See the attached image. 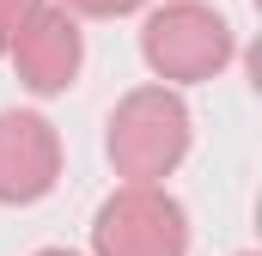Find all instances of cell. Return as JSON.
Instances as JSON below:
<instances>
[{
    "instance_id": "1",
    "label": "cell",
    "mask_w": 262,
    "mask_h": 256,
    "mask_svg": "<svg viewBox=\"0 0 262 256\" xmlns=\"http://www.w3.org/2000/svg\"><path fill=\"white\" fill-rule=\"evenodd\" d=\"M189 134L195 128H189V104L177 98V86H134L110 110L104 153L122 183H165L189 159Z\"/></svg>"
},
{
    "instance_id": "2",
    "label": "cell",
    "mask_w": 262,
    "mask_h": 256,
    "mask_svg": "<svg viewBox=\"0 0 262 256\" xmlns=\"http://www.w3.org/2000/svg\"><path fill=\"white\" fill-rule=\"evenodd\" d=\"M140 55L165 86H201L213 73H226L238 55L232 25L201 6V0H165L146 25H140Z\"/></svg>"
},
{
    "instance_id": "3",
    "label": "cell",
    "mask_w": 262,
    "mask_h": 256,
    "mask_svg": "<svg viewBox=\"0 0 262 256\" xmlns=\"http://www.w3.org/2000/svg\"><path fill=\"white\" fill-rule=\"evenodd\" d=\"M92 256H189V214L165 183H122L92 220Z\"/></svg>"
},
{
    "instance_id": "4",
    "label": "cell",
    "mask_w": 262,
    "mask_h": 256,
    "mask_svg": "<svg viewBox=\"0 0 262 256\" xmlns=\"http://www.w3.org/2000/svg\"><path fill=\"white\" fill-rule=\"evenodd\" d=\"M61 183V134L37 110H0V207H31Z\"/></svg>"
},
{
    "instance_id": "5",
    "label": "cell",
    "mask_w": 262,
    "mask_h": 256,
    "mask_svg": "<svg viewBox=\"0 0 262 256\" xmlns=\"http://www.w3.org/2000/svg\"><path fill=\"white\" fill-rule=\"evenodd\" d=\"M12 67H18V86L37 92V98H61L67 86L79 79L85 61V37H79V18L67 6H37L25 18V31L12 37Z\"/></svg>"
},
{
    "instance_id": "6",
    "label": "cell",
    "mask_w": 262,
    "mask_h": 256,
    "mask_svg": "<svg viewBox=\"0 0 262 256\" xmlns=\"http://www.w3.org/2000/svg\"><path fill=\"white\" fill-rule=\"evenodd\" d=\"M55 6H67L73 18H128L134 6H146V0H55Z\"/></svg>"
},
{
    "instance_id": "7",
    "label": "cell",
    "mask_w": 262,
    "mask_h": 256,
    "mask_svg": "<svg viewBox=\"0 0 262 256\" xmlns=\"http://www.w3.org/2000/svg\"><path fill=\"white\" fill-rule=\"evenodd\" d=\"M37 6H43V0H0V55L12 49V37L25 31V18H31Z\"/></svg>"
},
{
    "instance_id": "8",
    "label": "cell",
    "mask_w": 262,
    "mask_h": 256,
    "mask_svg": "<svg viewBox=\"0 0 262 256\" xmlns=\"http://www.w3.org/2000/svg\"><path fill=\"white\" fill-rule=\"evenodd\" d=\"M37 256H79V250H37Z\"/></svg>"
}]
</instances>
